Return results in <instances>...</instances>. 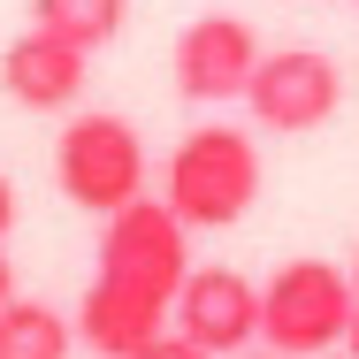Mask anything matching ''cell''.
Wrapping results in <instances>:
<instances>
[{
    "instance_id": "1",
    "label": "cell",
    "mask_w": 359,
    "mask_h": 359,
    "mask_svg": "<svg viewBox=\"0 0 359 359\" xmlns=\"http://www.w3.org/2000/svg\"><path fill=\"white\" fill-rule=\"evenodd\" d=\"M191 229L176 222L168 199H130L123 215H107L100 229V260L76 306V337L100 359H130L176 321V290L191 276Z\"/></svg>"
},
{
    "instance_id": "2",
    "label": "cell",
    "mask_w": 359,
    "mask_h": 359,
    "mask_svg": "<svg viewBox=\"0 0 359 359\" xmlns=\"http://www.w3.org/2000/svg\"><path fill=\"white\" fill-rule=\"evenodd\" d=\"M161 199L176 207L184 229H229V222H245L252 199H260V145L245 138L237 123H199V130H184L176 153H168Z\"/></svg>"
},
{
    "instance_id": "3",
    "label": "cell",
    "mask_w": 359,
    "mask_h": 359,
    "mask_svg": "<svg viewBox=\"0 0 359 359\" xmlns=\"http://www.w3.org/2000/svg\"><path fill=\"white\" fill-rule=\"evenodd\" d=\"M260 337L283 359H321L352 337V276L337 260H283L260 283Z\"/></svg>"
},
{
    "instance_id": "4",
    "label": "cell",
    "mask_w": 359,
    "mask_h": 359,
    "mask_svg": "<svg viewBox=\"0 0 359 359\" xmlns=\"http://www.w3.org/2000/svg\"><path fill=\"white\" fill-rule=\"evenodd\" d=\"M54 184L62 199L84 215H123L130 199H145V138L123 115H69L62 138H54Z\"/></svg>"
},
{
    "instance_id": "5",
    "label": "cell",
    "mask_w": 359,
    "mask_h": 359,
    "mask_svg": "<svg viewBox=\"0 0 359 359\" xmlns=\"http://www.w3.org/2000/svg\"><path fill=\"white\" fill-rule=\"evenodd\" d=\"M245 107H252L260 130L306 138V130H321L344 107V69L321 46H276V54H260V69L245 84Z\"/></svg>"
},
{
    "instance_id": "6",
    "label": "cell",
    "mask_w": 359,
    "mask_h": 359,
    "mask_svg": "<svg viewBox=\"0 0 359 359\" xmlns=\"http://www.w3.org/2000/svg\"><path fill=\"white\" fill-rule=\"evenodd\" d=\"M260 39H252V23L245 15H191L184 31H176V92L191 100V107H222V100H245V84L260 69Z\"/></svg>"
},
{
    "instance_id": "7",
    "label": "cell",
    "mask_w": 359,
    "mask_h": 359,
    "mask_svg": "<svg viewBox=\"0 0 359 359\" xmlns=\"http://www.w3.org/2000/svg\"><path fill=\"white\" fill-rule=\"evenodd\" d=\"M168 329H184L199 352H215V359H237L260 337V283L237 276V268H191L184 290H176V321Z\"/></svg>"
},
{
    "instance_id": "8",
    "label": "cell",
    "mask_w": 359,
    "mask_h": 359,
    "mask_svg": "<svg viewBox=\"0 0 359 359\" xmlns=\"http://www.w3.org/2000/svg\"><path fill=\"white\" fill-rule=\"evenodd\" d=\"M84 69H92V54L69 46V39H54V31H39V23H31L23 39L0 46V92H8L15 107H31V115H62V107H76Z\"/></svg>"
},
{
    "instance_id": "9",
    "label": "cell",
    "mask_w": 359,
    "mask_h": 359,
    "mask_svg": "<svg viewBox=\"0 0 359 359\" xmlns=\"http://www.w3.org/2000/svg\"><path fill=\"white\" fill-rule=\"evenodd\" d=\"M76 321H62L46 298H8L0 306V359H69Z\"/></svg>"
},
{
    "instance_id": "10",
    "label": "cell",
    "mask_w": 359,
    "mask_h": 359,
    "mask_svg": "<svg viewBox=\"0 0 359 359\" xmlns=\"http://www.w3.org/2000/svg\"><path fill=\"white\" fill-rule=\"evenodd\" d=\"M123 15H130V0H31V23L69 39V46H84V54H100L123 31Z\"/></svg>"
},
{
    "instance_id": "11",
    "label": "cell",
    "mask_w": 359,
    "mask_h": 359,
    "mask_svg": "<svg viewBox=\"0 0 359 359\" xmlns=\"http://www.w3.org/2000/svg\"><path fill=\"white\" fill-rule=\"evenodd\" d=\"M130 359H215V352H199L184 329H161V337H153V344H138Z\"/></svg>"
},
{
    "instance_id": "12",
    "label": "cell",
    "mask_w": 359,
    "mask_h": 359,
    "mask_svg": "<svg viewBox=\"0 0 359 359\" xmlns=\"http://www.w3.org/2000/svg\"><path fill=\"white\" fill-rule=\"evenodd\" d=\"M8 229H15V184L0 176V237H8Z\"/></svg>"
},
{
    "instance_id": "13",
    "label": "cell",
    "mask_w": 359,
    "mask_h": 359,
    "mask_svg": "<svg viewBox=\"0 0 359 359\" xmlns=\"http://www.w3.org/2000/svg\"><path fill=\"white\" fill-rule=\"evenodd\" d=\"M344 344H352V359H359V260H352V337H344Z\"/></svg>"
},
{
    "instance_id": "14",
    "label": "cell",
    "mask_w": 359,
    "mask_h": 359,
    "mask_svg": "<svg viewBox=\"0 0 359 359\" xmlns=\"http://www.w3.org/2000/svg\"><path fill=\"white\" fill-rule=\"evenodd\" d=\"M8 298H15V283H8V260H0V306H8Z\"/></svg>"
},
{
    "instance_id": "15",
    "label": "cell",
    "mask_w": 359,
    "mask_h": 359,
    "mask_svg": "<svg viewBox=\"0 0 359 359\" xmlns=\"http://www.w3.org/2000/svg\"><path fill=\"white\" fill-rule=\"evenodd\" d=\"M237 359H283V352H237Z\"/></svg>"
},
{
    "instance_id": "16",
    "label": "cell",
    "mask_w": 359,
    "mask_h": 359,
    "mask_svg": "<svg viewBox=\"0 0 359 359\" xmlns=\"http://www.w3.org/2000/svg\"><path fill=\"white\" fill-rule=\"evenodd\" d=\"M344 359H352V352H344Z\"/></svg>"
}]
</instances>
